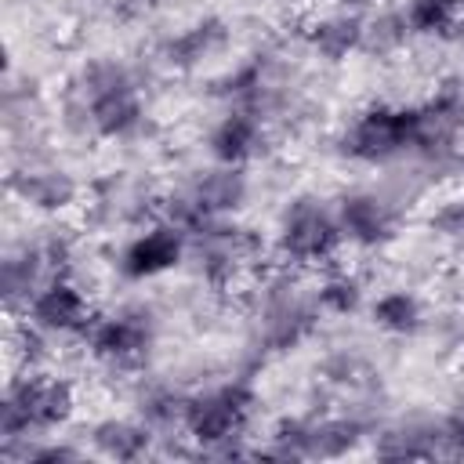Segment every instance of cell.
<instances>
[{
  "mask_svg": "<svg viewBox=\"0 0 464 464\" xmlns=\"http://www.w3.org/2000/svg\"><path fill=\"white\" fill-rule=\"evenodd\" d=\"M250 406H254V392L246 384H225V388H214V392L188 399L181 406V420L196 442L214 446V442L232 439L246 424Z\"/></svg>",
  "mask_w": 464,
  "mask_h": 464,
  "instance_id": "cell-4",
  "label": "cell"
},
{
  "mask_svg": "<svg viewBox=\"0 0 464 464\" xmlns=\"http://www.w3.org/2000/svg\"><path fill=\"white\" fill-rule=\"evenodd\" d=\"M370 315L381 330L388 334H413L420 326V304L413 294L406 290H392V294H381L373 304H370Z\"/></svg>",
  "mask_w": 464,
  "mask_h": 464,
  "instance_id": "cell-13",
  "label": "cell"
},
{
  "mask_svg": "<svg viewBox=\"0 0 464 464\" xmlns=\"http://www.w3.org/2000/svg\"><path fill=\"white\" fill-rule=\"evenodd\" d=\"M257 145V120L250 112H228L210 130V156L221 167H239Z\"/></svg>",
  "mask_w": 464,
  "mask_h": 464,
  "instance_id": "cell-10",
  "label": "cell"
},
{
  "mask_svg": "<svg viewBox=\"0 0 464 464\" xmlns=\"http://www.w3.org/2000/svg\"><path fill=\"white\" fill-rule=\"evenodd\" d=\"M243 196H246V181H243V174H239L236 167L210 170V174H203V178L196 181V188H192V199H196L203 210H210V214L236 210V207L243 203Z\"/></svg>",
  "mask_w": 464,
  "mask_h": 464,
  "instance_id": "cell-11",
  "label": "cell"
},
{
  "mask_svg": "<svg viewBox=\"0 0 464 464\" xmlns=\"http://www.w3.org/2000/svg\"><path fill=\"white\" fill-rule=\"evenodd\" d=\"M94 446L112 460H138L149 450V431L130 420H102L94 428Z\"/></svg>",
  "mask_w": 464,
  "mask_h": 464,
  "instance_id": "cell-12",
  "label": "cell"
},
{
  "mask_svg": "<svg viewBox=\"0 0 464 464\" xmlns=\"http://www.w3.org/2000/svg\"><path fill=\"white\" fill-rule=\"evenodd\" d=\"M406 149H420V109H366L341 138V152L366 163H384Z\"/></svg>",
  "mask_w": 464,
  "mask_h": 464,
  "instance_id": "cell-1",
  "label": "cell"
},
{
  "mask_svg": "<svg viewBox=\"0 0 464 464\" xmlns=\"http://www.w3.org/2000/svg\"><path fill=\"white\" fill-rule=\"evenodd\" d=\"M69 413H72V388L58 377L33 373L7 392L0 410V431L7 439H18L25 431L58 428L69 420Z\"/></svg>",
  "mask_w": 464,
  "mask_h": 464,
  "instance_id": "cell-2",
  "label": "cell"
},
{
  "mask_svg": "<svg viewBox=\"0 0 464 464\" xmlns=\"http://www.w3.org/2000/svg\"><path fill=\"white\" fill-rule=\"evenodd\" d=\"M312 40L326 58H341L359 44V22H348V18L326 22V25H319V33Z\"/></svg>",
  "mask_w": 464,
  "mask_h": 464,
  "instance_id": "cell-18",
  "label": "cell"
},
{
  "mask_svg": "<svg viewBox=\"0 0 464 464\" xmlns=\"http://www.w3.org/2000/svg\"><path fill=\"white\" fill-rule=\"evenodd\" d=\"M457 14H464V0H410L406 22L413 33H446Z\"/></svg>",
  "mask_w": 464,
  "mask_h": 464,
  "instance_id": "cell-14",
  "label": "cell"
},
{
  "mask_svg": "<svg viewBox=\"0 0 464 464\" xmlns=\"http://www.w3.org/2000/svg\"><path fill=\"white\" fill-rule=\"evenodd\" d=\"M29 319L40 330H80L87 326V301L72 283L54 279L29 297Z\"/></svg>",
  "mask_w": 464,
  "mask_h": 464,
  "instance_id": "cell-9",
  "label": "cell"
},
{
  "mask_svg": "<svg viewBox=\"0 0 464 464\" xmlns=\"http://www.w3.org/2000/svg\"><path fill=\"white\" fill-rule=\"evenodd\" d=\"M442 442L450 446V453L464 457V402L446 417V424H442Z\"/></svg>",
  "mask_w": 464,
  "mask_h": 464,
  "instance_id": "cell-21",
  "label": "cell"
},
{
  "mask_svg": "<svg viewBox=\"0 0 464 464\" xmlns=\"http://www.w3.org/2000/svg\"><path fill=\"white\" fill-rule=\"evenodd\" d=\"M355 424L348 420H326V424H312L304 431V442H308V457H334L348 446H355Z\"/></svg>",
  "mask_w": 464,
  "mask_h": 464,
  "instance_id": "cell-15",
  "label": "cell"
},
{
  "mask_svg": "<svg viewBox=\"0 0 464 464\" xmlns=\"http://www.w3.org/2000/svg\"><path fill=\"white\" fill-rule=\"evenodd\" d=\"M181 254H185V232L178 225H160L127 243L120 268L127 279H152V276L174 268L181 261Z\"/></svg>",
  "mask_w": 464,
  "mask_h": 464,
  "instance_id": "cell-7",
  "label": "cell"
},
{
  "mask_svg": "<svg viewBox=\"0 0 464 464\" xmlns=\"http://www.w3.org/2000/svg\"><path fill=\"white\" fill-rule=\"evenodd\" d=\"M341 239V225L337 218L319 207L315 199H297L286 207L283 225H279V250L294 261H319L326 254H334Z\"/></svg>",
  "mask_w": 464,
  "mask_h": 464,
  "instance_id": "cell-5",
  "label": "cell"
},
{
  "mask_svg": "<svg viewBox=\"0 0 464 464\" xmlns=\"http://www.w3.org/2000/svg\"><path fill=\"white\" fill-rule=\"evenodd\" d=\"M221 40V25L218 22H207V25H196V29H188L185 36H178L174 44H170V62H181V65H188V62H196V58H203L214 44Z\"/></svg>",
  "mask_w": 464,
  "mask_h": 464,
  "instance_id": "cell-17",
  "label": "cell"
},
{
  "mask_svg": "<svg viewBox=\"0 0 464 464\" xmlns=\"http://www.w3.org/2000/svg\"><path fill=\"white\" fill-rule=\"evenodd\" d=\"M87 112H91L94 130L105 138H120L138 127L141 105H138V94L120 65L94 62L87 69Z\"/></svg>",
  "mask_w": 464,
  "mask_h": 464,
  "instance_id": "cell-3",
  "label": "cell"
},
{
  "mask_svg": "<svg viewBox=\"0 0 464 464\" xmlns=\"http://www.w3.org/2000/svg\"><path fill=\"white\" fill-rule=\"evenodd\" d=\"M18 192H22L29 203H36V207L54 210V207H62V203L72 196V185H69L62 174H25V178L18 181Z\"/></svg>",
  "mask_w": 464,
  "mask_h": 464,
  "instance_id": "cell-16",
  "label": "cell"
},
{
  "mask_svg": "<svg viewBox=\"0 0 464 464\" xmlns=\"http://www.w3.org/2000/svg\"><path fill=\"white\" fill-rule=\"evenodd\" d=\"M152 344L149 312H120L91 326V352L105 362H134Z\"/></svg>",
  "mask_w": 464,
  "mask_h": 464,
  "instance_id": "cell-6",
  "label": "cell"
},
{
  "mask_svg": "<svg viewBox=\"0 0 464 464\" xmlns=\"http://www.w3.org/2000/svg\"><path fill=\"white\" fill-rule=\"evenodd\" d=\"M319 308L334 312V315H348L359 308V283L355 279H330L319 290Z\"/></svg>",
  "mask_w": 464,
  "mask_h": 464,
  "instance_id": "cell-19",
  "label": "cell"
},
{
  "mask_svg": "<svg viewBox=\"0 0 464 464\" xmlns=\"http://www.w3.org/2000/svg\"><path fill=\"white\" fill-rule=\"evenodd\" d=\"M337 225L341 236H348L359 246H377L384 239H392L395 232V214L392 207L373 196V192H352L337 203Z\"/></svg>",
  "mask_w": 464,
  "mask_h": 464,
  "instance_id": "cell-8",
  "label": "cell"
},
{
  "mask_svg": "<svg viewBox=\"0 0 464 464\" xmlns=\"http://www.w3.org/2000/svg\"><path fill=\"white\" fill-rule=\"evenodd\" d=\"M431 228H439L442 236H464V199L460 203H446L431 218Z\"/></svg>",
  "mask_w": 464,
  "mask_h": 464,
  "instance_id": "cell-20",
  "label": "cell"
}]
</instances>
